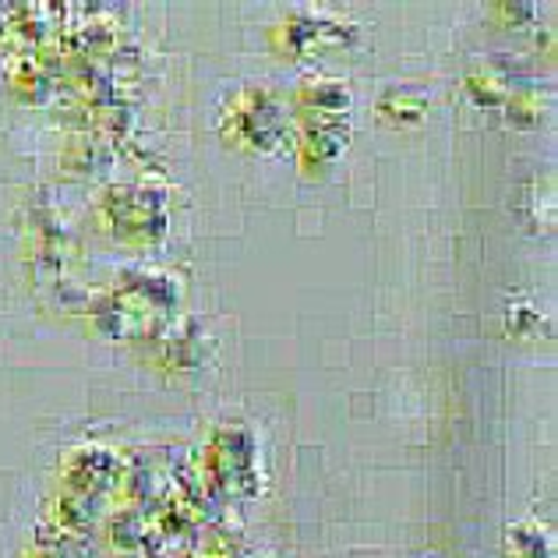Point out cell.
Segmentation results:
<instances>
[{
    "label": "cell",
    "mask_w": 558,
    "mask_h": 558,
    "mask_svg": "<svg viewBox=\"0 0 558 558\" xmlns=\"http://www.w3.org/2000/svg\"><path fill=\"white\" fill-rule=\"evenodd\" d=\"M283 110L266 93H244L227 107V135L252 149H272L283 138Z\"/></svg>",
    "instance_id": "cell-2"
},
{
    "label": "cell",
    "mask_w": 558,
    "mask_h": 558,
    "mask_svg": "<svg viewBox=\"0 0 558 558\" xmlns=\"http://www.w3.org/2000/svg\"><path fill=\"white\" fill-rule=\"evenodd\" d=\"M347 36H354V28L332 19H293L283 25V50H326L347 43Z\"/></svg>",
    "instance_id": "cell-3"
},
{
    "label": "cell",
    "mask_w": 558,
    "mask_h": 558,
    "mask_svg": "<svg viewBox=\"0 0 558 558\" xmlns=\"http://www.w3.org/2000/svg\"><path fill=\"white\" fill-rule=\"evenodd\" d=\"M301 110H304V121L298 131L301 159L304 163H332L350 142V124H347L350 93L336 82L307 85L301 93Z\"/></svg>",
    "instance_id": "cell-1"
}]
</instances>
